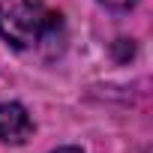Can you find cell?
Instances as JSON below:
<instances>
[{
  "label": "cell",
  "mask_w": 153,
  "mask_h": 153,
  "mask_svg": "<svg viewBox=\"0 0 153 153\" xmlns=\"http://www.w3.org/2000/svg\"><path fill=\"white\" fill-rule=\"evenodd\" d=\"M60 24V15L45 0H3L0 3V36L15 48H33L48 39Z\"/></svg>",
  "instance_id": "1"
},
{
  "label": "cell",
  "mask_w": 153,
  "mask_h": 153,
  "mask_svg": "<svg viewBox=\"0 0 153 153\" xmlns=\"http://www.w3.org/2000/svg\"><path fill=\"white\" fill-rule=\"evenodd\" d=\"M33 135V123L27 111L15 102H0V141L6 144H24Z\"/></svg>",
  "instance_id": "2"
},
{
  "label": "cell",
  "mask_w": 153,
  "mask_h": 153,
  "mask_svg": "<svg viewBox=\"0 0 153 153\" xmlns=\"http://www.w3.org/2000/svg\"><path fill=\"white\" fill-rule=\"evenodd\" d=\"M105 6H111V9H126V6H132L135 0H102Z\"/></svg>",
  "instance_id": "3"
},
{
  "label": "cell",
  "mask_w": 153,
  "mask_h": 153,
  "mask_svg": "<svg viewBox=\"0 0 153 153\" xmlns=\"http://www.w3.org/2000/svg\"><path fill=\"white\" fill-rule=\"evenodd\" d=\"M54 153H81L78 147H63V150H54Z\"/></svg>",
  "instance_id": "4"
}]
</instances>
